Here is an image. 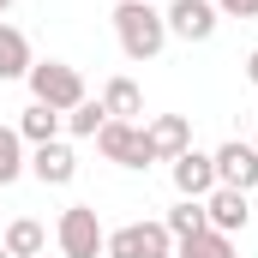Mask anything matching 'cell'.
<instances>
[{
	"instance_id": "obj_1",
	"label": "cell",
	"mask_w": 258,
	"mask_h": 258,
	"mask_svg": "<svg viewBox=\"0 0 258 258\" xmlns=\"http://www.w3.org/2000/svg\"><path fill=\"white\" fill-rule=\"evenodd\" d=\"M114 36H120L126 60H156L162 42H168V18H162L150 0H120V6H114Z\"/></svg>"
},
{
	"instance_id": "obj_2",
	"label": "cell",
	"mask_w": 258,
	"mask_h": 258,
	"mask_svg": "<svg viewBox=\"0 0 258 258\" xmlns=\"http://www.w3.org/2000/svg\"><path fill=\"white\" fill-rule=\"evenodd\" d=\"M30 96L42 108H54V114H72L84 102V78H78V66H66V60H36L30 66Z\"/></svg>"
},
{
	"instance_id": "obj_3",
	"label": "cell",
	"mask_w": 258,
	"mask_h": 258,
	"mask_svg": "<svg viewBox=\"0 0 258 258\" xmlns=\"http://www.w3.org/2000/svg\"><path fill=\"white\" fill-rule=\"evenodd\" d=\"M96 150L108 156V162H120V168H150L156 156H150V138L144 126H132V120H102L96 132Z\"/></svg>"
},
{
	"instance_id": "obj_4",
	"label": "cell",
	"mask_w": 258,
	"mask_h": 258,
	"mask_svg": "<svg viewBox=\"0 0 258 258\" xmlns=\"http://www.w3.org/2000/svg\"><path fill=\"white\" fill-rule=\"evenodd\" d=\"M168 246H174V234L162 222H126V228H114L102 240L108 258H168Z\"/></svg>"
},
{
	"instance_id": "obj_5",
	"label": "cell",
	"mask_w": 258,
	"mask_h": 258,
	"mask_svg": "<svg viewBox=\"0 0 258 258\" xmlns=\"http://www.w3.org/2000/svg\"><path fill=\"white\" fill-rule=\"evenodd\" d=\"M102 222H96V210L90 204H72L60 210V252L66 258H102Z\"/></svg>"
},
{
	"instance_id": "obj_6",
	"label": "cell",
	"mask_w": 258,
	"mask_h": 258,
	"mask_svg": "<svg viewBox=\"0 0 258 258\" xmlns=\"http://www.w3.org/2000/svg\"><path fill=\"white\" fill-rule=\"evenodd\" d=\"M210 162H216V186H234V192H252V186H258V150H252V144L228 138Z\"/></svg>"
},
{
	"instance_id": "obj_7",
	"label": "cell",
	"mask_w": 258,
	"mask_h": 258,
	"mask_svg": "<svg viewBox=\"0 0 258 258\" xmlns=\"http://www.w3.org/2000/svg\"><path fill=\"white\" fill-rule=\"evenodd\" d=\"M162 18H168V36H186V42H210L216 36V6L210 0H174Z\"/></svg>"
},
{
	"instance_id": "obj_8",
	"label": "cell",
	"mask_w": 258,
	"mask_h": 258,
	"mask_svg": "<svg viewBox=\"0 0 258 258\" xmlns=\"http://www.w3.org/2000/svg\"><path fill=\"white\" fill-rule=\"evenodd\" d=\"M144 138H150V156H156V162H174V156L192 150V120H186V114H156V120L144 126Z\"/></svg>"
},
{
	"instance_id": "obj_9",
	"label": "cell",
	"mask_w": 258,
	"mask_h": 258,
	"mask_svg": "<svg viewBox=\"0 0 258 258\" xmlns=\"http://www.w3.org/2000/svg\"><path fill=\"white\" fill-rule=\"evenodd\" d=\"M174 186H180V198H210L216 192V162H210L204 150L174 156Z\"/></svg>"
},
{
	"instance_id": "obj_10",
	"label": "cell",
	"mask_w": 258,
	"mask_h": 258,
	"mask_svg": "<svg viewBox=\"0 0 258 258\" xmlns=\"http://www.w3.org/2000/svg\"><path fill=\"white\" fill-rule=\"evenodd\" d=\"M204 216H210V228H216V234H240L252 210H246V192H234V186H216V192L204 198Z\"/></svg>"
},
{
	"instance_id": "obj_11",
	"label": "cell",
	"mask_w": 258,
	"mask_h": 258,
	"mask_svg": "<svg viewBox=\"0 0 258 258\" xmlns=\"http://www.w3.org/2000/svg\"><path fill=\"white\" fill-rule=\"evenodd\" d=\"M30 174H36L42 186H66V180L78 174V156L66 150L60 138H54V144H36V150H30Z\"/></svg>"
},
{
	"instance_id": "obj_12",
	"label": "cell",
	"mask_w": 258,
	"mask_h": 258,
	"mask_svg": "<svg viewBox=\"0 0 258 258\" xmlns=\"http://www.w3.org/2000/svg\"><path fill=\"white\" fill-rule=\"evenodd\" d=\"M30 36L24 30H12V24H0V84L6 78H30Z\"/></svg>"
},
{
	"instance_id": "obj_13",
	"label": "cell",
	"mask_w": 258,
	"mask_h": 258,
	"mask_svg": "<svg viewBox=\"0 0 258 258\" xmlns=\"http://www.w3.org/2000/svg\"><path fill=\"white\" fill-rule=\"evenodd\" d=\"M66 126V114H54V108H42V102H30L24 114H18V138L24 144H54V132Z\"/></svg>"
},
{
	"instance_id": "obj_14",
	"label": "cell",
	"mask_w": 258,
	"mask_h": 258,
	"mask_svg": "<svg viewBox=\"0 0 258 258\" xmlns=\"http://www.w3.org/2000/svg\"><path fill=\"white\" fill-rule=\"evenodd\" d=\"M162 228H168L174 240H192V234H204V228H210V216H204V198H180V204L162 216Z\"/></svg>"
},
{
	"instance_id": "obj_15",
	"label": "cell",
	"mask_w": 258,
	"mask_h": 258,
	"mask_svg": "<svg viewBox=\"0 0 258 258\" xmlns=\"http://www.w3.org/2000/svg\"><path fill=\"white\" fill-rule=\"evenodd\" d=\"M102 108H108V120H132V114H144V96H138V84H132V78H108Z\"/></svg>"
},
{
	"instance_id": "obj_16",
	"label": "cell",
	"mask_w": 258,
	"mask_h": 258,
	"mask_svg": "<svg viewBox=\"0 0 258 258\" xmlns=\"http://www.w3.org/2000/svg\"><path fill=\"white\" fill-rule=\"evenodd\" d=\"M0 240H6V252H12V258H42V222L18 216V222L0 234Z\"/></svg>"
},
{
	"instance_id": "obj_17",
	"label": "cell",
	"mask_w": 258,
	"mask_h": 258,
	"mask_svg": "<svg viewBox=\"0 0 258 258\" xmlns=\"http://www.w3.org/2000/svg\"><path fill=\"white\" fill-rule=\"evenodd\" d=\"M24 168H30V162H24V138H18V126H0V186H12Z\"/></svg>"
},
{
	"instance_id": "obj_18",
	"label": "cell",
	"mask_w": 258,
	"mask_h": 258,
	"mask_svg": "<svg viewBox=\"0 0 258 258\" xmlns=\"http://www.w3.org/2000/svg\"><path fill=\"white\" fill-rule=\"evenodd\" d=\"M180 258H234V234L204 228V234H192V240H180Z\"/></svg>"
},
{
	"instance_id": "obj_19",
	"label": "cell",
	"mask_w": 258,
	"mask_h": 258,
	"mask_svg": "<svg viewBox=\"0 0 258 258\" xmlns=\"http://www.w3.org/2000/svg\"><path fill=\"white\" fill-rule=\"evenodd\" d=\"M102 120H108V108L84 96V102H78V108L66 114V132H78V138H96V132H102Z\"/></svg>"
},
{
	"instance_id": "obj_20",
	"label": "cell",
	"mask_w": 258,
	"mask_h": 258,
	"mask_svg": "<svg viewBox=\"0 0 258 258\" xmlns=\"http://www.w3.org/2000/svg\"><path fill=\"white\" fill-rule=\"evenodd\" d=\"M216 12H228V18H258V0H216Z\"/></svg>"
},
{
	"instance_id": "obj_21",
	"label": "cell",
	"mask_w": 258,
	"mask_h": 258,
	"mask_svg": "<svg viewBox=\"0 0 258 258\" xmlns=\"http://www.w3.org/2000/svg\"><path fill=\"white\" fill-rule=\"evenodd\" d=\"M246 78H252V84H258V48H252V60H246Z\"/></svg>"
},
{
	"instance_id": "obj_22",
	"label": "cell",
	"mask_w": 258,
	"mask_h": 258,
	"mask_svg": "<svg viewBox=\"0 0 258 258\" xmlns=\"http://www.w3.org/2000/svg\"><path fill=\"white\" fill-rule=\"evenodd\" d=\"M6 6H12V0H0V18H6Z\"/></svg>"
},
{
	"instance_id": "obj_23",
	"label": "cell",
	"mask_w": 258,
	"mask_h": 258,
	"mask_svg": "<svg viewBox=\"0 0 258 258\" xmlns=\"http://www.w3.org/2000/svg\"><path fill=\"white\" fill-rule=\"evenodd\" d=\"M0 258H12V252H6V240H0Z\"/></svg>"
},
{
	"instance_id": "obj_24",
	"label": "cell",
	"mask_w": 258,
	"mask_h": 258,
	"mask_svg": "<svg viewBox=\"0 0 258 258\" xmlns=\"http://www.w3.org/2000/svg\"><path fill=\"white\" fill-rule=\"evenodd\" d=\"M252 150H258V144H252Z\"/></svg>"
}]
</instances>
